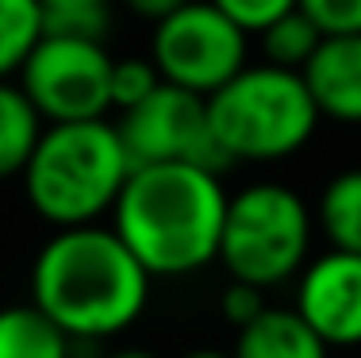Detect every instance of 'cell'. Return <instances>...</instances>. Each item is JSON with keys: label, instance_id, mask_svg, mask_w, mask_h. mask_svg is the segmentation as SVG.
I'll list each match as a JSON object with an SVG mask.
<instances>
[{"label": "cell", "instance_id": "obj_1", "mask_svg": "<svg viewBox=\"0 0 361 358\" xmlns=\"http://www.w3.org/2000/svg\"><path fill=\"white\" fill-rule=\"evenodd\" d=\"M150 281L111 224L54 227L31 262V304L73 343H104L146 312Z\"/></svg>", "mask_w": 361, "mask_h": 358}, {"label": "cell", "instance_id": "obj_2", "mask_svg": "<svg viewBox=\"0 0 361 358\" xmlns=\"http://www.w3.org/2000/svg\"><path fill=\"white\" fill-rule=\"evenodd\" d=\"M227 197L216 169L154 162L131 169L108 220L150 278H188L219 258Z\"/></svg>", "mask_w": 361, "mask_h": 358}, {"label": "cell", "instance_id": "obj_3", "mask_svg": "<svg viewBox=\"0 0 361 358\" xmlns=\"http://www.w3.org/2000/svg\"><path fill=\"white\" fill-rule=\"evenodd\" d=\"M131 169L119 127L104 116L47 124L20 177L23 197L42 224L77 227L111 216Z\"/></svg>", "mask_w": 361, "mask_h": 358}, {"label": "cell", "instance_id": "obj_4", "mask_svg": "<svg viewBox=\"0 0 361 358\" xmlns=\"http://www.w3.org/2000/svg\"><path fill=\"white\" fill-rule=\"evenodd\" d=\"M208 127L235 162H285L319 131V108L296 70L246 62L231 81L208 93Z\"/></svg>", "mask_w": 361, "mask_h": 358}, {"label": "cell", "instance_id": "obj_5", "mask_svg": "<svg viewBox=\"0 0 361 358\" xmlns=\"http://www.w3.org/2000/svg\"><path fill=\"white\" fill-rule=\"evenodd\" d=\"M312 239L315 212L292 185L254 181L227 197L216 262L231 274V281L277 289L307 266Z\"/></svg>", "mask_w": 361, "mask_h": 358}, {"label": "cell", "instance_id": "obj_6", "mask_svg": "<svg viewBox=\"0 0 361 358\" xmlns=\"http://www.w3.org/2000/svg\"><path fill=\"white\" fill-rule=\"evenodd\" d=\"M16 78L42 124L104 119L111 112V54L104 39L42 31Z\"/></svg>", "mask_w": 361, "mask_h": 358}, {"label": "cell", "instance_id": "obj_7", "mask_svg": "<svg viewBox=\"0 0 361 358\" xmlns=\"http://www.w3.org/2000/svg\"><path fill=\"white\" fill-rule=\"evenodd\" d=\"M150 62L161 81L208 97L250 62V35L212 0H188L154 23Z\"/></svg>", "mask_w": 361, "mask_h": 358}, {"label": "cell", "instance_id": "obj_8", "mask_svg": "<svg viewBox=\"0 0 361 358\" xmlns=\"http://www.w3.org/2000/svg\"><path fill=\"white\" fill-rule=\"evenodd\" d=\"M131 166H154V162H192L204 169H223L231 158L219 150L208 127V100L180 85L161 81L146 100L119 112L116 119Z\"/></svg>", "mask_w": 361, "mask_h": 358}, {"label": "cell", "instance_id": "obj_9", "mask_svg": "<svg viewBox=\"0 0 361 358\" xmlns=\"http://www.w3.org/2000/svg\"><path fill=\"white\" fill-rule=\"evenodd\" d=\"M331 351L361 347V254L323 251L296 274V304Z\"/></svg>", "mask_w": 361, "mask_h": 358}, {"label": "cell", "instance_id": "obj_10", "mask_svg": "<svg viewBox=\"0 0 361 358\" xmlns=\"http://www.w3.org/2000/svg\"><path fill=\"white\" fill-rule=\"evenodd\" d=\"M300 78L323 119L361 127V35H323Z\"/></svg>", "mask_w": 361, "mask_h": 358}, {"label": "cell", "instance_id": "obj_11", "mask_svg": "<svg viewBox=\"0 0 361 358\" xmlns=\"http://www.w3.org/2000/svg\"><path fill=\"white\" fill-rule=\"evenodd\" d=\"M231 358H331V347L307 328L296 309H265L235 331Z\"/></svg>", "mask_w": 361, "mask_h": 358}, {"label": "cell", "instance_id": "obj_12", "mask_svg": "<svg viewBox=\"0 0 361 358\" xmlns=\"http://www.w3.org/2000/svg\"><path fill=\"white\" fill-rule=\"evenodd\" d=\"M0 358H73V339L35 304H4Z\"/></svg>", "mask_w": 361, "mask_h": 358}, {"label": "cell", "instance_id": "obj_13", "mask_svg": "<svg viewBox=\"0 0 361 358\" xmlns=\"http://www.w3.org/2000/svg\"><path fill=\"white\" fill-rule=\"evenodd\" d=\"M315 227L334 251L361 254V166L326 177L315 201Z\"/></svg>", "mask_w": 361, "mask_h": 358}, {"label": "cell", "instance_id": "obj_14", "mask_svg": "<svg viewBox=\"0 0 361 358\" xmlns=\"http://www.w3.org/2000/svg\"><path fill=\"white\" fill-rule=\"evenodd\" d=\"M42 127L47 124L20 89V81H0V181L23 174Z\"/></svg>", "mask_w": 361, "mask_h": 358}, {"label": "cell", "instance_id": "obj_15", "mask_svg": "<svg viewBox=\"0 0 361 358\" xmlns=\"http://www.w3.org/2000/svg\"><path fill=\"white\" fill-rule=\"evenodd\" d=\"M323 31L307 20L300 8L285 12L281 20H273L265 31H257V47H262V62L281 66V70H304L312 62V54L319 50Z\"/></svg>", "mask_w": 361, "mask_h": 358}, {"label": "cell", "instance_id": "obj_16", "mask_svg": "<svg viewBox=\"0 0 361 358\" xmlns=\"http://www.w3.org/2000/svg\"><path fill=\"white\" fill-rule=\"evenodd\" d=\"M42 31L47 28L39 0H0V81L20 73Z\"/></svg>", "mask_w": 361, "mask_h": 358}, {"label": "cell", "instance_id": "obj_17", "mask_svg": "<svg viewBox=\"0 0 361 358\" xmlns=\"http://www.w3.org/2000/svg\"><path fill=\"white\" fill-rule=\"evenodd\" d=\"M111 4L116 0H39L42 28L62 35L104 39L111 28Z\"/></svg>", "mask_w": 361, "mask_h": 358}, {"label": "cell", "instance_id": "obj_18", "mask_svg": "<svg viewBox=\"0 0 361 358\" xmlns=\"http://www.w3.org/2000/svg\"><path fill=\"white\" fill-rule=\"evenodd\" d=\"M161 85V73L150 58L127 54V58H111V112H127L139 100H146L154 89Z\"/></svg>", "mask_w": 361, "mask_h": 358}, {"label": "cell", "instance_id": "obj_19", "mask_svg": "<svg viewBox=\"0 0 361 358\" xmlns=\"http://www.w3.org/2000/svg\"><path fill=\"white\" fill-rule=\"evenodd\" d=\"M323 35H361V0H296Z\"/></svg>", "mask_w": 361, "mask_h": 358}, {"label": "cell", "instance_id": "obj_20", "mask_svg": "<svg viewBox=\"0 0 361 358\" xmlns=\"http://www.w3.org/2000/svg\"><path fill=\"white\" fill-rule=\"evenodd\" d=\"M212 4H216L223 16H231L246 35H257V31H265L273 20H281L285 12H292L296 0H212Z\"/></svg>", "mask_w": 361, "mask_h": 358}, {"label": "cell", "instance_id": "obj_21", "mask_svg": "<svg viewBox=\"0 0 361 358\" xmlns=\"http://www.w3.org/2000/svg\"><path fill=\"white\" fill-rule=\"evenodd\" d=\"M219 309H223V320L238 331L250 320L262 316L269 304H265V289L250 285V281H231V285L223 289V297H219Z\"/></svg>", "mask_w": 361, "mask_h": 358}, {"label": "cell", "instance_id": "obj_22", "mask_svg": "<svg viewBox=\"0 0 361 358\" xmlns=\"http://www.w3.org/2000/svg\"><path fill=\"white\" fill-rule=\"evenodd\" d=\"M119 4L146 23H158V20H166L169 12H177L180 4H188V0H119Z\"/></svg>", "mask_w": 361, "mask_h": 358}, {"label": "cell", "instance_id": "obj_23", "mask_svg": "<svg viewBox=\"0 0 361 358\" xmlns=\"http://www.w3.org/2000/svg\"><path fill=\"white\" fill-rule=\"evenodd\" d=\"M180 358H231L227 351H212V347H200V351H188V354H180Z\"/></svg>", "mask_w": 361, "mask_h": 358}, {"label": "cell", "instance_id": "obj_24", "mask_svg": "<svg viewBox=\"0 0 361 358\" xmlns=\"http://www.w3.org/2000/svg\"><path fill=\"white\" fill-rule=\"evenodd\" d=\"M108 358H158V354H150V351H139V347H131V351H116V354H108Z\"/></svg>", "mask_w": 361, "mask_h": 358}]
</instances>
